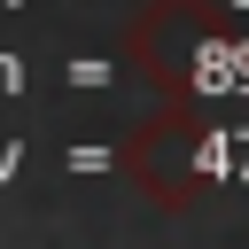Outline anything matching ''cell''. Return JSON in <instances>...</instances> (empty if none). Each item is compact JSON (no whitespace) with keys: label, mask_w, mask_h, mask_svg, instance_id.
I'll use <instances>...</instances> for the list:
<instances>
[]
</instances>
